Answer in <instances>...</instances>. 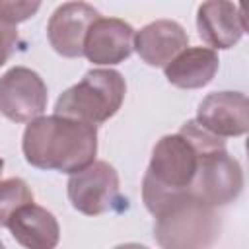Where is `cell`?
<instances>
[{
  "label": "cell",
  "instance_id": "1",
  "mask_svg": "<svg viewBox=\"0 0 249 249\" xmlns=\"http://www.w3.org/2000/svg\"><path fill=\"white\" fill-rule=\"evenodd\" d=\"M21 150L33 167L72 175L95 161L97 128L58 115L37 117L23 130Z\"/></svg>",
  "mask_w": 249,
  "mask_h": 249
},
{
  "label": "cell",
  "instance_id": "2",
  "mask_svg": "<svg viewBox=\"0 0 249 249\" xmlns=\"http://www.w3.org/2000/svg\"><path fill=\"white\" fill-rule=\"evenodd\" d=\"M198 158L200 150L181 132L165 134L158 140L142 179V200L152 214L171 198L189 195Z\"/></svg>",
  "mask_w": 249,
  "mask_h": 249
},
{
  "label": "cell",
  "instance_id": "3",
  "mask_svg": "<svg viewBox=\"0 0 249 249\" xmlns=\"http://www.w3.org/2000/svg\"><path fill=\"white\" fill-rule=\"evenodd\" d=\"M154 218V237L163 249H210L220 235L214 206L193 195L171 198Z\"/></svg>",
  "mask_w": 249,
  "mask_h": 249
},
{
  "label": "cell",
  "instance_id": "4",
  "mask_svg": "<svg viewBox=\"0 0 249 249\" xmlns=\"http://www.w3.org/2000/svg\"><path fill=\"white\" fill-rule=\"evenodd\" d=\"M126 84L121 72L111 68H93L64 89L54 103V115L76 119L88 124H103L123 105Z\"/></svg>",
  "mask_w": 249,
  "mask_h": 249
},
{
  "label": "cell",
  "instance_id": "5",
  "mask_svg": "<svg viewBox=\"0 0 249 249\" xmlns=\"http://www.w3.org/2000/svg\"><path fill=\"white\" fill-rule=\"evenodd\" d=\"M196 148L200 150V158L189 195L200 198L214 208L233 202L243 189V171L239 161L228 154L226 146Z\"/></svg>",
  "mask_w": 249,
  "mask_h": 249
},
{
  "label": "cell",
  "instance_id": "6",
  "mask_svg": "<svg viewBox=\"0 0 249 249\" xmlns=\"http://www.w3.org/2000/svg\"><path fill=\"white\" fill-rule=\"evenodd\" d=\"M66 187L72 206L86 216L126 208V200L119 191V173L107 161H91L88 167L72 173Z\"/></svg>",
  "mask_w": 249,
  "mask_h": 249
},
{
  "label": "cell",
  "instance_id": "7",
  "mask_svg": "<svg viewBox=\"0 0 249 249\" xmlns=\"http://www.w3.org/2000/svg\"><path fill=\"white\" fill-rule=\"evenodd\" d=\"M43 78L25 66H14L0 76V113L14 123H31L47 109Z\"/></svg>",
  "mask_w": 249,
  "mask_h": 249
},
{
  "label": "cell",
  "instance_id": "8",
  "mask_svg": "<svg viewBox=\"0 0 249 249\" xmlns=\"http://www.w3.org/2000/svg\"><path fill=\"white\" fill-rule=\"evenodd\" d=\"M97 18L99 12L86 2H66L58 6L47 23L51 47L64 58L82 56L88 29Z\"/></svg>",
  "mask_w": 249,
  "mask_h": 249
},
{
  "label": "cell",
  "instance_id": "9",
  "mask_svg": "<svg viewBox=\"0 0 249 249\" xmlns=\"http://www.w3.org/2000/svg\"><path fill=\"white\" fill-rule=\"evenodd\" d=\"M208 132L226 138L241 136L249 128V101L241 91L208 93L196 109V119Z\"/></svg>",
  "mask_w": 249,
  "mask_h": 249
},
{
  "label": "cell",
  "instance_id": "10",
  "mask_svg": "<svg viewBox=\"0 0 249 249\" xmlns=\"http://www.w3.org/2000/svg\"><path fill=\"white\" fill-rule=\"evenodd\" d=\"M134 51V29L119 18H97L86 35L84 54L93 64H119Z\"/></svg>",
  "mask_w": 249,
  "mask_h": 249
},
{
  "label": "cell",
  "instance_id": "11",
  "mask_svg": "<svg viewBox=\"0 0 249 249\" xmlns=\"http://www.w3.org/2000/svg\"><path fill=\"white\" fill-rule=\"evenodd\" d=\"M198 37L214 49H230L247 31L243 8L233 2H202L196 10Z\"/></svg>",
  "mask_w": 249,
  "mask_h": 249
},
{
  "label": "cell",
  "instance_id": "12",
  "mask_svg": "<svg viewBox=\"0 0 249 249\" xmlns=\"http://www.w3.org/2000/svg\"><path fill=\"white\" fill-rule=\"evenodd\" d=\"M189 47V35L173 19H156L134 33V49L148 66H167Z\"/></svg>",
  "mask_w": 249,
  "mask_h": 249
},
{
  "label": "cell",
  "instance_id": "13",
  "mask_svg": "<svg viewBox=\"0 0 249 249\" xmlns=\"http://www.w3.org/2000/svg\"><path fill=\"white\" fill-rule=\"evenodd\" d=\"M14 239L25 249H54L60 239V228L53 212L39 204L21 206L8 222Z\"/></svg>",
  "mask_w": 249,
  "mask_h": 249
},
{
  "label": "cell",
  "instance_id": "14",
  "mask_svg": "<svg viewBox=\"0 0 249 249\" xmlns=\"http://www.w3.org/2000/svg\"><path fill=\"white\" fill-rule=\"evenodd\" d=\"M218 54L206 47H187L165 68V78L181 89H198L212 82L218 72Z\"/></svg>",
  "mask_w": 249,
  "mask_h": 249
},
{
  "label": "cell",
  "instance_id": "15",
  "mask_svg": "<svg viewBox=\"0 0 249 249\" xmlns=\"http://www.w3.org/2000/svg\"><path fill=\"white\" fill-rule=\"evenodd\" d=\"M33 202V193L29 185L19 177H10L0 181V228L8 226L10 218L25 204Z\"/></svg>",
  "mask_w": 249,
  "mask_h": 249
},
{
  "label": "cell",
  "instance_id": "16",
  "mask_svg": "<svg viewBox=\"0 0 249 249\" xmlns=\"http://www.w3.org/2000/svg\"><path fill=\"white\" fill-rule=\"evenodd\" d=\"M39 8H41V2H8V0H0V21L16 27V23L25 21L31 16H35Z\"/></svg>",
  "mask_w": 249,
  "mask_h": 249
},
{
  "label": "cell",
  "instance_id": "17",
  "mask_svg": "<svg viewBox=\"0 0 249 249\" xmlns=\"http://www.w3.org/2000/svg\"><path fill=\"white\" fill-rule=\"evenodd\" d=\"M16 43H18L16 27L0 21V66H4L8 62V58L12 56V53L16 49Z\"/></svg>",
  "mask_w": 249,
  "mask_h": 249
},
{
  "label": "cell",
  "instance_id": "18",
  "mask_svg": "<svg viewBox=\"0 0 249 249\" xmlns=\"http://www.w3.org/2000/svg\"><path fill=\"white\" fill-rule=\"evenodd\" d=\"M115 249H148V247L140 243H123V245H117Z\"/></svg>",
  "mask_w": 249,
  "mask_h": 249
},
{
  "label": "cell",
  "instance_id": "19",
  "mask_svg": "<svg viewBox=\"0 0 249 249\" xmlns=\"http://www.w3.org/2000/svg\"><path fill=\"white\" fill-rule=\"evenodd\" d=\"M2 169H4V160L0 158V175H2Z\"/></svg>",
  "mask_w": 249,
  "mask_h": 249
},
{
  "label": "cell",
  "instance_id": "20",
  "mask_svg": "<svg viewBox=\"0 0 249 249\" xmlns=\"http://www.w3.org/2000/svg\"><path fill=\"white\" fill-rule=\"evenodd\" d=\"M0 249H6V247H4V243H2V241H0Z\"/></svg>",
  "mask_w": 249,
  "mask_h": 249
}]
</instances>
